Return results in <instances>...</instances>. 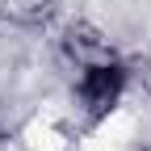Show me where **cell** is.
Segmentation results:
<instances>
[{
    "label": "cell",
    "mask_w": 151,
    "mask_h": 151,
    "mask_svg": "<svg viewBox=\"0 0 151 151\" xmlns=\"http://www.w3.org/2000/svg\"><path fill=\"white\" fill-rule=\"evenodd\" d=\"M126 88V67L118 59H101V63H88L80 67V84H76V97H80L88 118H105V113L118 105Z\"/></svg>",
    "instance_id": "obj_1"
},
{
    "label": "cell",
    "mask_w": 151,
    "mask_h": 151,
    "mask_svg": "<svg viewBox=\"0 0 151 151\" xmlns=\"http://www.w3.org/2000/svg\"><path fill=\"white\" fill-rule=\"evenodd\" d=\"M63 46H67V55H71L80 67L101 63V59H113V50L105 46V38H101L97 29H88V25H76V29L67 34V42H63Z\"/></svg>",
    "instance_id": "obj_2"
}]
</instances>
